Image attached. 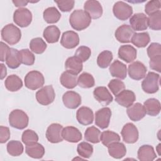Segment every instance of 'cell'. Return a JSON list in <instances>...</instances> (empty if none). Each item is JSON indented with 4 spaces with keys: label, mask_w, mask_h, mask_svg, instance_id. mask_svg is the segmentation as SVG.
<instances>
[{
    "label": "cell",
    "mask_w": 161,
    "mask_h": 161,
    "mask_svg": "<svg viewBox=\"0 0 161 161\" xmlns=\"http://www.w3.org/2000/svg\"><path fill=\"white\" fill-rule=\"evenodd\" d=\"M69 23L73 29L82 31L90 25L91 18L84 10L76 9L70 15Z\"/></svg>",
    "instance_id": "1"
},
{
    "label": "cell",
    "mask_w": 161,
    "mask_h": 161,
    "mask_svg": "<svg viewBox=\"0 0 161 161\" xmlns=\"http://www.w3.org/2000/svg\"><path fill=\"white\" fill-rule=\"evenodd\" d=\"M1 33L2 39L11 45L18 43L21 38V30L12 23L4 26Z\"/></svg>",
    "instance_id": "2"
},
{
    "label": "cell",
    "mask_w": 161,
    "mask_h": 161,
    "mask_svg": "<svg viewBox=\"0 0 161 161\" xmlns=\"http://www.w3.org/2000/svg\"><path fill=\"white\" fill-rule=\"evenodd\" d=\"M28 122L27 114L21 109H14L9 115V123L13 128L23 130L28 126Z\"/></svg>",
    "instance_id": "3"
},
{
    "label": "cell",
    "mask_w": 161,
    "mask_h": 161,
    "mask_svg": "<svg viewBox=\"0 0 161 161\" xmlns=\"http://www.w3.org/2000/svg\"><path fill=\"white\" fill-rule=\"evenodd\" d=\"M160 75L153 72H149L142 82L143 91L148 94H154L159 89Z\"/></svg>",
    "instance_id": "4"
},
{
    "label": "cell",
    "mask_w": 161,
    "mask_h": 161,
    "mask_svg": "<svg viewBox=\"0 0 161 161\" xmlns=\"http://www.w3.org/2000/svg\"><path fill=\"white\" fill-rule=\"evenodd\" d=\"M45 83L43 74L38 70H31L25 77V85L31 90H36L42 87Z\"/></svg>",
    "instance_id": "5"
},
{
    "label": "cell",
    "mask_w": 161,
    "mask_h": 161,
    "mask_svg": "<svg viewBox=\"0 0 161 161\" xmlns=\"http://www.w3.org/2000/svg\"><path fill=\"white\" fill-rule=\"evenodd\" d=\"M55 97V91L51 85L44 86L36 92V99L37 102L43 106H47L52 103Z\"/></svg>",
    "instance_id": "6"
},
{
    "label": "cell",
    "mask_w": 161,
    "mask_h": 161,
    "mask_svg": "<svg viewBox=\"0 0 161 161\" xmlns=\"http://www.w3.org/2000/svg\"><path fill=\"white\" fill-rule=\"evenodd\" d=\"M13 21L17 25L21 28L27 27L31 23L32 14L27 8H18L14 12Z\"/></svg>",
    "instance_id": "7"
},
{
    "label": "cell",
    "mask_w": 161,
    "mask_h": 161,
    "mask_svg": "<svg viewBox=\"0 0 161 161\" xmlns=\"http://www.w3.org/2000/svg\"><path fill=\"white\" fill-rule=\"evenodd\" d=\"M113 12L116 18L125 21L132 15L133 8L130 5L123 1H118L113 6Z\"/></svg>",
    "instance_id": "8"
},
{
    "label": "cell",
    "mask_w": 161,
    "mask_h": 161,
    "mask_svg": "<svg viewBox=\"0 0 161 161\" xmlns=\"http://www.w3.org/2000/svg\"><path fill=\"white\" fill-rule=\"evenodd\" d=\"M121 134L123 141L126 143H134L138 140L139 134L138 129L131 123H128L123 126Z\"/></svg>",
    "instance_id": "9"
},
{
    "label": "cell",
    "mask_w": 161,
    "mask_h": 161,
    "mask_svg": "<svg viewBox=\"0 0 161 161\" xmlns=\"http://www.w3.org/2000/svg\"><path fill=\"white\" fill-rule=\"evenodd\" d=\"M147 69L146 66L139 61L133 62L128 65V73L130 77L133 80H139L146 75Z\"/></svg>",
    "instance_id": "10"
},
{
    "label": "cell",
    "mask_w": 161,
    "mask_h": 161,
    "mask_svg": "<svg viewBox=\"0 0 161 161\" xmlns=\"http://www.w3.org/2000/svg\"><path fill=\"white\" fill-rule=\"evenodd\" d=\"M111 116V111L109 108L104 107L97 110L95 113V124L101 129L108 127Z\"/></svg>",
    "instance_id": "11"
},
{
    "label": "cell",
    "mask_w": 161,
    "mask_h": 161,
    "mask_svg": "<svg viewBox=\"0 0 161 161\" xmlns=\"http://www.w3.org/2000/svg\"><path fill=\"white\" fill-rule=\"evenodd\" d=\"M63 126L58 123H52L47 128L46 131V138L48 141L52 143L62 142L63 137L62 132Z\"/></svg>",
    "instance_id": "12"
},
{
    "label": "cell",
    "mask_w": 161,
    "mask_h": 161,
    "mask_svg": "<svg viewBox=\"0 0 161 161\" xmlns=\"http://www.w3.org/2000/svg\"><path fill=\"white\" fill-rule=\"evenodd\" d=\"M62 101L66 108L72 109L78 108L82 103L80 96L73 91H69L65 92L62 96Z\"/></svg>",
    "instance_id": "13"
},
{
    "label": "cell",
    "mask_w": 161,
    "mask_h": 161,
    "mask_svg": "<svg viewBox=\"0 0 161 161\" xmlns=\"http://www.w3.org/2000/svg\"><path fill=\"white\" fill-rule=\"evenodd\" d=\"M135 34V31L130 25L124 24L119 26L114 33L116 40L123 43H130Z\"/></svg>",
    "instance_id": "14"
},
{
    "label": "cell",
    "mask_w": 161,
    "mask_h": 161,
    "mask_svg": "<svg viewBox=\"0 0 161 161\" xmlns=\"http://www.w3.org/2000/svg\"><path fill=\"white\" fill-rule=\"evenodd\" d=\"M130 23L134 31L146 30L148 26V17L142 13H135L130 18Z\"/></svg>",
    "instance_id": "15"
},
{
    "label": "cell",
    "mask_w": 161,
    "mask_h": 161,
    "mask_svg": "<svg viewBox=\"0 0 161 161\" xmlns=\"http://www.w3.org/2000/svg\"><path fill=\"white\" fill-rule=\"evenodd\" d=\"M60 43L65 48L72 49L77 47L79 43V36L74 31H67L63 33Z\"/></svg>",
    "instance_id": "16"
},
{
    "label": "cell",
    "mask_w": 161,
    "mask_h": 161,
    "mask_svg": "<svg viewBox=\"0 0 161 161\" xmlns=\"http://www.w3.org/2000/svg\"><path fill=\"white\" fill-rule=\"evenodd\" d=\"M84 11L92 19H98L103 14V8L101 3L95 0H88L84 5Z\"/></svg>",
    "instance_id": "17"
},
{
    "label": "cell",
    "mask_w": 161,
    "mask_h": 161,
    "mask_svg": "<svg viewBox=\"0 0 161 161\" xmlns=\"http://www.w3.org/2000/svg\"><path fill=\"white\" fill-rule=\"evenodd\" d=\"M94 98L103 106L109 104L113 99V96L106 87H97L93 91Z\"/></svg>",
    "instance_id": "18"
},
{
    "label": "cell",
    "mask_w": 161,
    "mask_h": 161,
    "mask_svg": "<svg viewBox=\"0 0 161 161\" xmlns=\"http://www.w3.org/2000/svg\"><path fill=\"white\" fill-rule=\"evenodd\" d=\"M137 51L131 45H121L118 50V57L126 63L133 62L136 58Z\"/></svg>",
    "instance_id": "19"
},
{
    "label": "cell",
    "mask_w": 161,
    "mask_h": 161,
    "mask_svg": "<svg viewBox=\"0 0 161 161\" xmlns=\"http://www.w3.org/2000/svg\"><path fill=\"white\" fill-rule=\"evenodd\" d=\"M115 101L119 105L128 108L136 101V96L132 91L124 89L115 96Z\"/></svg>",
    "instance_id": "20"
},
{
    "label": "cell",
    "mask_w": 161,
    "mask_h": 161,
    "mask_svg": "<svg viewBox=\"0 0 161 161\" xmlns=\"http://www.w3.org/2000/svg\"><path fill=\"white\" fill-rule=\"evenodd\" d=\"M126 113L129 118L133 121H138L146 115L144 106L140 103H136L129 106L127 108Z\"/></svg>",
    "instance_id": "21"
},
{
    "label": "cell",
    "mask_w": 161,
    "mask_h": 161,
    "mask_svg": "<svg viewBox=\"0 0 161 161\" xmlns=\"http://www.w3.org/2000/svg\"><path fill=\"white\" fill-rule=\"evenodd\" d=\"M76 118L80 125L84 126L91 125L94 121L93 111L88 107H80L77 111Z\"/></svg>",
    "instance_id": "22"
},
{
    "label": "cell",
    "mask_w": 161,
    "mask_h": 161,
    "mask_svg": "<svg viewBox=\"0 0 161 161\" xmlns=\"http://www.w3.org/2000/svg\"><path fill=\"white\" fill-rule=\"evenodd\" d=\"M62 135L65 141L70 143H77L82 138V133L79 129L72 126H68L63 128Z\"/></svg>",
    "instance_id": "23"
},
{
    "label": "cell",
    "mask_w": 161,
    "mask_h": 161,
    "mask_svg": "<svg viewBox=\"0 0 161 161\" xmlns=\"http://www.w3.org/2000/svg\"><path fill=\"white\" fill-rule=\"evenodd\" d=\"M109 70L111 75L114 77H116L120 79H125L126 77V65L118 60H116L111 64Z\"/></svg>",
    "instance_id": "24"
},
{
    "label": "cell",
    "mask_w": 161,
    "mask_h": 161,
    "mask_svg": "<svg viewBox=\"0 0 161 161\" xmlns=\"http://www.w3.org/2000/svg\"><path fill=\"white\" fill-rule=\"evenodd\" d=\"M65 68L66 71L75 75H78L82 70V62L75 56L70 57L65 62Z\"/></svg>",
    "instance_id": "25"
},
{
    "label": "cell",
    "mask_w": 161,
    "mask_h": 161,
    "mask_svg": "<svg viewBox=\"0 0 161 161\" xmlns=\"http://www.w3.org/2000/svg\"><path fill=\"white\" fill-rule=\"evenodd\" d=\"M137 157L138 160L141 161H152L157 157V155L152 146L143 145L139 148Z\"/></svg>",
    "instance_id": "26"
},
{
    "label": "cell",
    "mask_w": 161,
    "mask_h": 161,
    "mask_svg": "<svg viewBox=\"0 0 161 161\" xmlns=\"http://www.w3.org/2000/svg\"><path fill=\"white\" fill-rule=\"evenodd\" d=\"M107 147L109 155L114 158H121L126 153V147L123 143L119 142L112 143Z\"/></svg>",
    "instance_id": "27"
},
{
    "label": "cell",
    "mask_w": 161,
    "mask_h": 161,
    "mask_svg": "<svg viewBox=\"0 0 161 161\" xmlns=\"http://www.w3.org/2000/svg\"><path fill=\"white\" fill-rule=\"evenodd\" d=\"M25 152L29 157L39 159L43 157L45 154V148L42 144L38 142H35L26 146Z\"/></svg>",
    "instance_id": "28"
},
{
    "label": "cell",
    "mask_w": 161,
    "mask_h": 161,
    "mask_svg": "<svg viewBox=\"0 0 161 161\" xmlns=\"http://www.w3.org/2000/svg\"><path fill=\"white\" fill-rule=\"evenodd\" d=\"M143 106L145 109L146 114L150 116H157L160 112V103L158 99L155 98H150L146 100L144 102Z\"/></svg>",
    "instance_id": "29"
},
{
    "label": "cell",
    "mask_w": 161,
    "mask_h": 161,
    "mask_svg": "<svg viewBox=\"0 0 161 161\" xmlns=\"http://www.w3.org/2000/svg\"><path fill=\"white\" fill-rule=\"evenodd\" d=\"M43 36L49 43H54L58 41L60 36V30L55 25L47 26L43 31Z\"/></svg>",
    "instance_id": "30"
},
{
    "label": "cell",
    "mask_w": 161,
    "mask_h": 161,
    "mask_svg": "<svg viewBox=\"0 0 161 161\" xmlns=\"http://www.w3.org/2000/svg\"><path fill=\"white\" fill-rule=\"evenodd\" d=\"M6 63L12 69L18 68L21 64L19 53L17 49L10 48L6 58Z\"/></svg>",
    "instance_id": "31"
},
{
    "label": "cell",
    "mask_w": 161,
    "mask_h": 161,
    "mask_svg": "<svg viewBox=\"0 0 161 161\" xmlns=\"http://www.w3.org/2000/svg\"><path fill=\"white\" fill-rule=\"evenodd\" d=\"M60 82L64 87L67 89H73L77 85V75L65 71L60 75Z\"/></svg>",
    "instance_id": "32"
},
{
    "label": "cell",
    "mask_w": 161,
    "mask_h": 161,
    "mask_svg": "<svg viewBox=\"0 0 161 161\" xmlns=\"http://www.w3.org/2000/svg\"><path fill=\"white\" fill-rule=\"evenodd\" d=\"M4 85L8 91L11 92H15L19 90L22 87L23 82L18 75L12 74L9 75L6 79Z\"/></svg>",
    "instance_id": "33"
},
{
    "label": "cell",
    "mask_w": 161,
    "mask_h": 161,
    "mask_svg": "<svg viewBox=\"0 0 161 161\" xmlns=\"http://www.w3.org/2000/svg\"><path fill=\"white\" fill-rule=\"evenodd\" d=\"M43 16L47 23L52 24L59 21L61 18V14L55 7H49L44 10Z\"/></svg>",
    "instance_id": "34"
},
{
    "label": "cell",
    "mask_w": 161,
    "mask_h": 161,
    "mask_svg": "<svg viewBox=\"0 0 161 161\" xmlns=\"http://www.w3.org/2000/svg\"><path fill=\"white\" fill-rule=\"evenodd\" d=\"M150 38L147 32L135 33L131 42L138 48L145 47L150 42Z\"/></svg>",
    "instance_id": "35"
},
{
    "label": "cell",
    "mask_w": 161,
    "mask_h": 161,
    "mask_svg": "<svg viewBox=\"0 0 161 161\" xmlns=\"http://www.w3.org/2000/svg\"><path fill=\"white\" fill-rule=\"evenodd\" d=\"M100 141L105 147H108L112 143L120 141V136L114 131L110 130L104 131L101 133Z\"/></svg>",
    "instance_id": "36"
},
{
    "label": "cell",
    "mask_w": 161,
    "mask_h": 161,
    "mask_svg": "<svg viewBox=\"0 0 161 161\" xmlns=\"http://www.w3.org/2000/svg\"><path fill=\"white\" fill-rule=\"evenodd\" d=\"M100 130L94 126L88 127L84 133L85 140L92 143H99L100 142Z\"/></svg>",
    "instance_id": "37"
},
{
    "label": "cell",
    "mask_w": 161,
    "mask_h": 161,
    "mask_svg": "<svg viewBox=\"0 0 161 161\" xmlns=\"http://www.w3.org/2000/svg\"><path fill=\"white\" fill-rule=\"evenodd\" d=\"M23 144L18 140H11L7 144V152L13 157H18L21 155L23 152Z\"/></svg>",
    "instance_id": "38"
},
{
    "label": "cell",
    "mask_w": 161,
    "mask_h": 161,
    "mask_svg": "<svg viewBox=\"0 0 161 161\" xmlns=\"http://www.w3.org/2000/svg\"><path fill=\"white\" fill-rule=\"evenodd\" d=\"M113 58V53L111 51L104 50L99 54L97 58V65L102 69L107 68L110 65Z\"/></svg>",
    "instance_id": "39"
},
{
    "label": "cell",
    "mask_w": 161,
    "mask_h": 161,
    "mask_svg": "<svg viewBox=\"0 0 161 161\" xmlns=\"http://www.w3.org/2000/svg\"><path fill=\"white\" fill-rule=\"evenodd\" d=\"M77 84L82 88H91L94 86L95 80L91 74L84 72L77 78Z\"/></svg>",
    "instance_id": "40"
},
{
    "label": "cell",
    "mask_w": 161,
    "mask_h": 161,
    "mask_svg": "<svg viewBox=\"0 0 161 161\" xmlns=\"http://www.w3.org/2000/svg\"><path fill=\"white\" fill-rule=\"evenodd\" d=\"M47 47V45L46 43L40 37L33 38L30 42V50L36 54H41L43 53L46 50Z\"/></svg>",
    "instance_id": "41"
},
{
    "label": "cell",
    "mask_w": 161,
    "mask_h": 161,
    "mask_svg": "<svg viewBox=\"0 0 161 161\" xmlns=\"http://www.w3.org/2000/svg\"><path fill=\"white\" fill-rule=\"evenodd\" d=\"M148 25L153 30H160L161 29V11L160 10L150 14L148 17Z\"/></svg>",
    "instance_id": "42"
},
{
    "label": "cell",
    "mask_w": 161,
    "mask_h": 161,
    "mask_svg": "<svg viewBox=\"0 0 161 161\" xmlns=\"http://www.w3.org/2000/svg\"><path fill=\"white\" fill-rule=\"evenodd\" d=\"M77 151L80 157L84 158H89L92 155L93 147L87 142H82L78 144Z\"/></svg>",
    "instance_id": "43"
},
{
    "label": "cell",
    "mask_w": 161,
    "mask_h": 161,
    "mask_svg": "<svg viewBox=\"0 0 161 161\" xmlns=\"http://www.w3.org/2000/svg\"><path fill=\"white\" fill-rule=\"evenodd\" d=\"M21 62L25 65H32L35 60L34 54L28 49H22L19 51Z\"/></svg>",
    "instance_id": "44"
},
{
    "label": "cell",
    "mask_w": 161,
    "mask_h": 161,
    "mask_svg": "<svg viewBox=\"0 0 161 161\" xmlns=\"http://www.w3.org/2000/svg\"><path fill=\"white\" fill-rule=\"evenodd\" d=\"M21 140L24 144L28 145L31 143L37 142L38 141V136L33 130L28 129L23 131L21 136Z\"/></svg>",
    "instance_id": "45"
},
{
    "label": "cell",
    "mask_w": 161,
    "mask_h": 161,
    "mask_svg": "<svg viewBox=\"0 0 161 161\" xmlns=\"http://www.w3.org/2000/svg\"><path fill=\"white\" fill-rule=\"evenodd\" d=\"M108 87L112 93L116 96L125 89V85L123 82L119 79H112L108 84Z\"/></svg>",
    "instance_id": "46"
},
{
    "label": "cell",
    "mask_w": 161,
    "mask_h": 161,
    "mask_svg": "<svg viewBox=\"0 0 161 161\" xmlns=\"http://www.w3.org/2000/svg\"><path fill=\"white\" fill-rule=\"evenodd\" d=\"M91 55L90 48L86 46L79 47L75 52V56L79 58L82 62L87 61Z\"/></svg>",
    "instance_id": "47"
},
{
    "label": "cell",
    "mask_w": 161,
    "mask_h": 161,
    "mask_svg": "<svg viewBox=\"0 0 161 161\" xmlns=\"http://www.w3.org/2000/svg\"><path fill=\"white\" fill-rule=\"evenodd\" d=\"M161 7L160 1L158 0L150 1L145 6V11L147 14L150 15L160 10Z\"/></svg>",
    "instance_id": "48"
},
{
    "label": "cell",
    "mask_w": 161,
    "mask_h": 161,
    "mask_svg": "<svg viewBox=\"0 0 161 161\" xmlns=\"http://www.w3.org/2000/svg\"><path fill=\"white\" fill-rule=\"evenodd\" d=\"M147 52L150 58L161 55V45L158 43H152L147 48Z\"/></svg>",
    "instance_id": "49"
},
{
    "label": "cell",
    "mask_w": 161,
    "mask_h": 161,
    "mask_svg": "<svg viewBox=\"0 0 161 161\" xmlns=\"http://www.w3.org/2000/svg\"><path fill=\"white\" fill-rule=\"evenodd\" d=\"M58 8L62 11V12H69L71 11L74 6L75 1L73 0L70 1H55Z\"/></svg>",
    "instance_id": "50"
},
{
    "label": "cell",
    "mask_w": 161,
    "mask_h": 161,
    "mask_svg": "<svg viewBox=\"0 0 161 161\" xmlns=\"http://www.w3.org/2000/svg\"><path fill=\"white\" fill-rule=\"evenodd\" d=\"M150 67L152 70H156L158 72H161V55H157L150 58L149 62Z\"/></svg>",
    "instance_id": "51"
},
{
    "label": "cell",
    "mask_w": 161,
    "mask_h": 161,
    "mask_svg": "<svg viewBox=\"0 0 161 161\" xmlns=\"http://www.w3.org/2000/svg\"><path fill=\"white\" fill-rule=\"evenodd\" d=\"M10 138V131L8 127L0 126V143H6Z\"/></svg>",
    "instance_id": "52"
},
{
    "label": "cell",
    "mask_w": 161,
    "mask_h": 161,
    "mask_svg": "<svg viewBox=\"0 0 161 161\" xmlns=\"http://www.w3.org/2000/svg\"><path fill=\"white\" fill-rule=\"evenodd\" d=\"M10 48L3 42H1V46H0V60L1 62L6 61V58L8 55V53L9 50Z\"/></svg>",
    "instance_id": "53"
},
{
    "label": "cell",
    "mask_w": 161,
    "mask_h": 161,
    "mask_svg": "<svg viewBox=\"0 0 161 161\" xmlns=\"http://www.w3.org/2000/svg\"><path fill=\"white\" fill-rule=\"evenodd\" d=\"M28 3L29 1H13V3L14 4V6L19 8L26 6Z\"/></svg>",
    "instance_id": "54"
},
{
    "label": "cell",
    "mask_w": 161,
    "mask_h": 161,
    "mask_svg": "<svg viewBox=\"0 0 161 161\" xmlns=\"http://www.w3.org/2000/svg\"><path fill=\"white\" fill-rule=\"evenodd\" d=\"M1 66V79H3L7 75V69L3 64H0Z\"/></svg>",
    "instance_id": "55"
}]
</instances>
